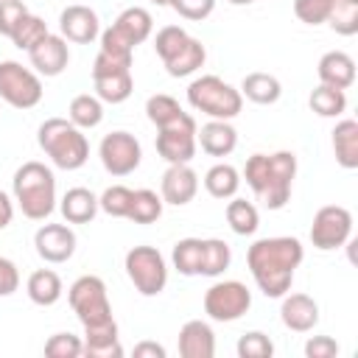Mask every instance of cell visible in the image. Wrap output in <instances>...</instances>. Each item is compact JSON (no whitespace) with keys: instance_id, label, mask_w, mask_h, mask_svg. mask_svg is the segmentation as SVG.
I'll use <instances>...</instances> for the list:
<instances>
[{"instance_id":"obj_50","label":"cell","mask_w":358,"mask_h":358,"mask_svg":"<svg viewBox=\"0 0 358 358\" xmlns=\"http://www.w3.org/2000/svg\"><path fill=\"white\" fill-rule=\"evenodd\" d=\"M154 6H171V0H151Z\"/></svg>"},{"instance_id":"obj_46","label":"cell","mask_w":358,"mask_h":358,"mask_svg":"<svg viewBox=\"0 0 358 358\" xmlns=\"http://www.w3.org/2000/svg\"><path fill=\"white\" fill-rule=\"evenodd\" d=\"M20 288V271L8 257H0V296H11Z\"/></svg>"},{"instance_id":"obj_4","label":"cell","mask_w":358,"mask_h":358,"mask_svg":"<svg viewBox=\"0 0 358 358\" xmlns=\"http://www.w3.org/2000/svg\"><path fill=\"white\" fill-rule=\"evenodd\" d=\"M36 143L45 157L62 171H78L90 159V143L67 117H48L36 129Z\"/></svg>"},{"instance_id":"obj_45","label":"cell","mask_w":358,"mask_h":358,"mask_svg":"<svg viewBox=\"0 0 358 358\" xmlns=\"http://www.w3.org/2000/svg\"><path fill=\"white\" fill-rule=\"evenodd\" d=\"M305 355L308 358H333V355H338V344L330 336H310L305 344Z\"/></svg>"},{"instance_id":"obj_13","label":"cell","mask_w":358,"mask_h":358,"mask_svg":"<svg viewBox=\"0 0 358 358\" xmlns=\"http://www.w3.org/2000/svg\"><path fill=\"white\" fill-rule=\"evenodd\" d=\"M196 131H199V126H196L193 115H187V112H185L182 117H176V120L159 126V129H157V154H159L168 165L190 162V159L196 157V148H199Z\"/></svg>"},{"instance_id":"obj_44","label":"cell","mask_w":358,"mask_h":358,"mask_svg":"<svg viewBox=\"0 0 358 358\" xmlns=\"http://www.w3.org/2000/svg\"><path fill=\"white\" fill-rule=\"evenodd\" d=\"M25 14H28V6L22 0H0V34L11 36V31Z\"/></svg>"},{"instance_id":"obj_12","label":"cell","mask_w":358,"mask_h":358,"mask_svg":"<svg viewBox=\"0 0 358 358\" xmlns=\"http://www.w3.org/2000/svg\"><path fill=\"white\" fill-rule=\"evenodd\" d=\"M252 308V291L241 280H218L204 291V313L213 322H238Z\"/></svg>"},{"instance_id":"obj_36","label":"cell","mask_w":358,"mask_h":358,"mask_svg":"<svg viewBox=\"0 0 358 358\" xmlns=\"http://www.w3.org/2000/svg\"><path fill=\"white\" fill-rule=\"evenodd\" d=\"M50 31H48V25H45V20L42 17H36V14H25L20 22H17V28L11 31V42H14V48H20V50H31L36 42H42L45 36H48Z\"/></svg>"},{"instance_id":"obj_49","label":"cell","mask_w":358,"mask_h":358,"mask_svg":"<svg viewBox=\"0 0 358 358\" xmlns=\"http://www.w3.org/2000/svg\"><path fill=\"white\" fill-rule=\"evenodd\" d=\"M227 3H232V6H249V3H255V0H227Z\"/></svg>"},{"instance_id":"obj_14","label":"cell","mask_w":358,"mask_h":358,"mask_svg":"<svg viewBox=\"0 0 358 358\" xmlns=\"http://www.w3.org/2000/svg\"><path fill=\"white\" fill-rule=\"evenodd\" d=\"M352 235V213L341 204H324L316 210L310 224V243L322 252L341 249Z\"/></svg>"},{"instance_id":"obj_33","label":"cell","mask_w":358,"mask_h":358,"mask_svg":"<svg viewBox=\"0 0 358 358\" xmlns=\"http://www.w3.org/2000/svg\"><path fill=\"white\" fill-rule=\"evenodd\" d=\"M162 207H165V201H162V196H159L157 190L140 187V190H134L131 210H129L126 218L134 221V224H154V221H159Z\"/></svg>"},{"instance_id":"obj_1","label":"cell","mask_w":358,"mask_h":358,"mask_svg":"<svg viewBox=\"0 0 358 358\" xmlns=\"http://www.w3.org/2000/svg\"><path fill=\"white\" fill-rule=\"evenodd\" d=\"M302 257H305V249L296 238L277 235V238L255 241L246 252V266H249L257 288L266 296L280 299L282 294L291 291L294 271L299 268Z\"/></svg>"},{"instance_id":"obj_35","label":"cell","mask_w":358,"mask_h":358,"mask_svg":"<svg viewBox=\"0 0 358 358\" xmlns=\"http://www.w3.org/2000/svg\"><path fill=\"white\" fill-rule=\"evenodd\" d=\"M232 249L221 238H204V255H201V277H218L229 268Z\"/></svg>"},{"instance_id":"obj_20","label":"cell","mask_w":358,"mask_h":358,"mask_svg":"<svg viewBox=\"0 0 358 358\" xmlns=\"http://www.w3.org/2000/svg\"><path fill=\"white\" fill-rule=\"evenodd\" d=\"M280 319L294 333H310L319 324V302L308 294H282Z\"/></svg>"},{"instance_id":"obj_7","label":"cell","mask_w":358,"mask_h":358,"mask_svg":"<svg viewBox=\"0 0 358 358\" xmlns=\"http://www.w3.org/2000/svg\"><path fill=\"white\" fill-rule=\"evenodd\" d=\"M154 31V17L143 6H129L117 20L101 31V50L112 56H134V48L143 45Z\"/></svg>"},{"instance_id":"obj_42","label":"cell","mask_w":358,"mask_h":358,"mask_svg":"<svg viewBox=\"0 0 358 358\" xmlns=\"http://www.w3.org/2000/svg\"><path fill=\"white\" fill-rule=\"evenodd\" d=\"M84 350V341L73 333H53L45 341V355L48 358H78Z\"/></svg>"},{"instance_id":"obj_24","label":"cell","mask_w":358,"mask_h":358,"mask_svg":"<svg viewBox=\"0 0 358 358\" xmlns=\"http://www.w3.org/2000/svg\"><path fill=\"white\" fill-rule=\"evenodd\" d=\"M81 341H84L81 355H87V358H120L123 355V347L117 338V322L84 330Z\"/></svg>"},{"instance_id":"obj_30","label":"cell","mask_w":358,"mask_h":358,"mask_svg":"<svg viewBox=\"0 0 358 358\" xmlns=\"http://www.w3.org/2000/svg\"><path fill=\"white\" fill-rule=\"evenodd\" d=\"M241 187V173L238 168H232L229 162H218L213 165L207 173H204V190L213 196V199H232Z\"/></svg>"},{"instance_id":"obj_11","label":"cell","mask_w":358,"mask_h":358,"mask_svg":"<svg viewBox=\"0 0 358 358\" xmlns=\"http://www.w3.org/2000/svg\"><path fill=\"white\" fill-rule=\"evenodd\" d=\"M42 78L36 70L14 59L0 62V98L14 109H34L42 101Z\"/></svg>"},{"instance_id":"obj_15","label":"cell","mask_w":358,"mask_h":358,"mask_svg":"<svg viewBox=\"0 0 358 358\" xmlns=\"http://www.w3.org/2000/svg\"><path fill=\"white\" fill-rule=\"evenodd\" d=\"M98 157H101V165L106 173L112 176H129L140 168V159H143V148H140V140L129 131H109L101 145H98Z\"/></svg>"},{"instance_id":"obj_2","label":"cell","mask_w":358,"mask_h":358,"mask_svg":"<svg viewBox=\"0 0 358 358\" xmlns=\"http://www.w3.org/2000/svg\"><path fill=\"white\" fill-rule=\"evenodd\" d=\"M296 176V154L274 151V154H252L243 165V179L266 210H282L291 199Z\"/></svg>"},{"instance_id":"obj_21","label":"cell","mask_w":358,"mask_h":358,"mask_svg":"<svg viewBox=\"0 0 358 358\" xmlns=\"http://www.w3.org/2000/svg\"><path fill=\"white\" fill-rule=\"evenodd\" d=\"M179 355L182 358H213L215 355V333L207 322L190 319L179 327Z\"/></svg>"},{"instance_id":"obj_3","label":"cell","mask_w":358,"mask_h":358,"mask_svg":"<svg viewBox=\"0 0 358 358\" xmlns=\"http://www.w3.org/2000/svg\"><path fill=\"white\" fill-rule=\"evenodd\" d=\"M11 193L20 213L31 221H45L56 210V176L45 162H22L14 171Z\"/></svg>"},{"instance_id":"obj_6","label":"cell","mask_w":358,"mask_h":358,"mask_svg":"<svg viewBox=\"0 0 358 358\" xmlns=\"http://www.w3.org/2000/svg\"><path fill=\"white\" fill-rule=\"evenodd\" d=\"M187 103L213 120H232L243 109V95L218 76H199L187 84Z\"/></svg>"},{"instance_id":"obj_5","label":"cell","mask_w":358,"mask_h":358,"mask_svg":"<svg viewBox=\"0 0 358 358\" xmlns=\"http://www.w3.org/2000/svg\"><path fill=\"white\" fill-rule=\"evenodd\" d=\"M154 50H157L159 62L165 64L168 76H173V78L193 76L207 62V48L196 36H190L182 25L159 28L154 36Z\"/></svg>"},{"instance_id":"obj_40","label":"cell","mask_w":358,"mask_h":358,"mask_svg":"<svg viewBox=\"0 0 358 358\" xmlns=\"http://www.w3.org/2000/svg\"><path fill=\"white\" fill-rule=\"evenodd\" d=\"M336 0H294V14L305 25H322L327 22Z\"/></svg>"},{"instance_id":"obj_8","label":"cell","mask_w":358,"mask_h":358,"mask_svg":"<svg viewBox=\"0 0 358 358\" xmlns=\"http://www.w3.org/2000/svg\"><path fill=\"white\" fill-rule=\"evenodd\" d=\"M67 302H70V308L78 316V322H81L84 330L115 322L112 305H109V294H106V282L101 277H95V274L78 277L67 288Z\"/></svg>"},{"instance_id":"obj_31","label":"cell","mask_w":358,"mask_h":358,"mask_svg":"<svg viewBox=\"0 0 358 358\" xmlns=\"http://www.w3.org/2000/svg\"><path fill=\"white\" fill-rule=\"evenodd\" d=\"M201 255H204V238H182L173 243L171 260L173 268L185 277H199L201 274Z\"/></svg>"},{"instance_id":"obj_9","label":"cell","mask_w":358,"mask_h":358,"mask_svg":"<svg viewBox=\"0 0 358 358\" xmlns=\"http://www.w3.org/2000/svg\"><path fill=\"white\" fill-rule=\"evenodd\" d=\"M92 87L103 103H123L134 92L131 56H112L98 50L92 62Z\"/></svg>"},{"instance_id":"obj_38","label":"cell","mask_w":358,"mask_h":358,"mask_svg":"<svg viewBox=\"0 0 358 358\" xmlns=\"http://www.w3.org/2000/svg\"><path fill=\"white\" fill-rule=\"evenodd\" d=\"M131 199H134V190L126 187V185H112L106 187L101 196H98V210H103L106 215L112 218H126L129 210H131Z\"/></svg>"},{"instance_id":"obj_48","label":"cell","mask_w":358,"mask_h":358,"mask_svg":"<svg viewBox=\"0 0 358 358\" xmlns=\"http://www.w3.org/2000/svg\"><path fill=\"white\" fill-rule=\"evenodd\" d=\"M14 218V201L8 199V193L0 190V229H6Z\"/></svg>"},{"instance_id":"obj_19","label":"cell","mask_w":358,"mask_h":358,"mask_svg":"<svg viewBox=\"0 0 358 358\" xmlns=\"http://www.w3.org/2000/svg\"><path fill=\"white\" fill-rule=\"evenodd\" d=\"M28 59H31V67L45 76V78H53V76H62L67 62H70V48H67V39L62 34H48L42 42H36L31 50H28Z\"/></svg>"},{"instance_id":"obj_25","label":"cell","mask_w":358,"mask_h":358,"mask_svg":"<svg viewBox=\"0 0 358 358\" xmlns=\"http://www.w3.org/2000/svg\"><path fill=\"white\" fill-rule=\"evenodd\" d=\"M25 294L34 305L39 308H50L62 299L64 294V285H62V277L53 271V268H36L31 271L28 282H25Z\"/></svg>"},{"instance_id":"obj_27","label":"cell","mask_w":358,"mask_h":358,"mask_svg":"<svg viewBox=\"0 0 358 358\" xmlns=\"http://www.w3.org/2000/svg\"><path fill=\"white\" fill-rule=\"evenodd\" d=\"M333 154H336V162L347 171H355L358 168V120L352 117H344L336 123L333 129Z\"/></svg>"},{"instance_id":"obj_16","label":"cell","mask_w":358,"mask_h":358,"mask_svg":"<svg viewBox=\"0 0 358 358\" xmlns=\"http://www.w3.org/2000/svg\"><path fill=\"white\" fill-rule=\"evenodd\" d=\"M34 246L45 263H67L76 255V232L67 224H42L34 235Z\"/></svg>"},{"instance_id":"obj_17","label":"cell","mask_w":358,"mask_h":358,"mask_svg":"<svg viewBox=\"0 0 358 358\" xmlns=\"http://www.w3.org/2000/svg\"><path fill=\"white\" fill-rule=\"evenodd\" d=\"M59 31L67 42L76 45H90L101 36V20L90 6L73 3L59 14Z\"/></svg>"},{"instance_id":"obj_37","label":"cell","mask_w":358,"mask_h":358,"mask_svg":"<svg viewBox=\"0 0 358 358\" xmlns=\"http://www.w3.org/2000/svg\"><path fill=\"white\" fill-rule=\"evenodd\" d=\"M145 115H148V120L159 129V126H165V123H171V120L182 117V115H185V109L179 106V101H176L173 95L157 92V95H151V98L145 101Z\"/></svg>"},{"instance_id":"obj_41","label":"cell","mask_w":358,"mask_h":358,"mask_svg":"<svg viewBox=\"0 0 358 358\" xmlns=\"http://www.w3.org/2000/svg\"><path fill=\"white\" fill-rule=\"evenodd\" d=\"M238 355L241 358H271L274 355V344L266 333L260 330H249L238 338Z\"/></svg>"},{"instance_id":"obj_47","label":"cell","mask_w":358,"mask_h":358,"mask_svg":"<svg viewBox=\"0 0 358 358\" xmlns=\"http://www.w3.org/2000/svg\"><path fill=\"white\" fill-rule=\"evenodd\" d=\"M134 358H165V347L157 341H140L134 344Z\"/></svg>"},{"instance_id":"obj_39","label":"cell","mask_w":358,"mask_h":358,"mask_svg":"<svg viewBox=\"0 0 358 358\" xmlns=\"http://www.w3.org/2000/svg\"><path fill=\"white\" fill-rule=\"evenodd\" d=\"M327 25L341 36L358 34V0H336L327 17Z\"/></svg>"},{"instance_id":"obj_18","label":"cell","mask_w":358,"mask_h":358,"mask_svg":"<svg viewBox=\"0 0 358 358\" xmlns=\"http://www.w3.org/2000/svg\"><path fill=\"white\" fill-rule=\"evenodd\" d=\"M196 193H199V173L190 168V162L168 165V171L162 173V182H159L162 201L173 204V207H185L196 199Z\"/></svg>"},{"instance_id":"obj_29","label":"cell","mask_w":358,"mask_h":358,"mask_svg":"<svg viewBox=\"0 0 358 358\" xmlns=\"http://www.w3.org/2000/svg\"><path fill=\"white\" fill-rule=\"evenodd\" d=\"M67 120L73 126H78L81 131L84 129H95L103 120V101L98 95H90V92L76 95L70 101V106H67Z\"/></svg>"},{"instance_id":"obj_32","label":"cell","mask_w":358,"mask_h":358,"mask_svg":"<svg viewBox=\"0 0 358 358\" xmlns=\"http://www.w3.org/2000/svg\"><path fill=\"white\" fill-rule=\"evenodd\" d=\"M224 215H227V224H229V229L235 235H255L257 227H260V213L246 199H235L232 196V201H227Z\"/></svg>"},{"instance_id":"obj_22","label":"cell","mask_w":358,"mask_h":358,"mask_svg":"<svg viewBox=\"0 0 358 358\" xmlns=\"http://www.w3.org/2000/svg\"><path fill=\"white\" fill-rule=\"evenodd\" d=\"M316 76L327 87L350 90L355 81V59L344 50H327L316 64Z\"/></svg>"},{"instance_id":"obj_23","label":"cell","mask_w":358,"mask_h":358,"mask_svg":"<svg viewBox=\"0 0 358 358\" xmlns=\"http://www.w3.org/2000/svg\"><path fill=\"white\" fill-rule=\"evenodd\" d=\"M196 143L201 145L204 154L210 157H229L238 145V131L229 120H207L199 131H196Z\"/></svg>"},{"instance_id":"obj_43","label":"cell","mask_w":358,"mask_h":358,"mask_svg":"<svg viewBox=\"0 0 358 358\" xmlns=\"http://www.w3.org/2000/svg\"><path fill=\"white\" fill-rule=\"evenodd\" d=\"M171 8L190 22H201L215 11V0H171Z\"/></svg>"},{"instance_id":"obj_28","label":"cell","mask_w":358,"mask_h":358,"mask_svg":"<svg viewBox=\"0 0 358 358\" xmlns=\"http://www.w3.org/2000/svg\"><path fill=\"white\" fill-rule=\"evenodd\" d=\"M241 95H243L246 101H252V103L271 106V103L280 101L282 87H280L277 76H271V73H249V76H243V81H241Z\"/></svg>"},{"instance_id":"obj_10","label":"cell","mask_w":358,"mask_h":358,"mask_svg":"<svg viewBox=\"0 0 358 358\" xmlns=\"http://www.w3.org/2000/svg\"><path fill=\"white\" fill-rule=\"evenodd\" d=\"M126 274L131 280V285L137 288V294L143 296H157L165 291L168 285V266L159 249L154 246H131L126 252Z\"/></svg>"},{"instance_id":"obj_34","label":"cell","mask_w":358,"mask_h":358,"mask_svg":"<svg viewBox=\"0 0 358 358\" xmlns=\"http://www.w3.org/2000/svg\"><path fill=\"white\" fill-rule=\"evenodd\" d=\"M308 103H310V109H313L319 117H341L344 109H347V95H344V90L319 84V87L310 92Z\"/></svg>"},{"instance_id":"obj_26","label":"cell","mask_w":358,"mask_h":358,"mask_svg":"<svg viewBox=\"0 0 358 358\" xmlns=\"http://www.w3.org/2000/svg\"><path fill=\"white\" fill-rule=\"evenodd\" d=\"M59 210L67 224H90L98 215V196L87 187H70L62 196Z\"/></svg>"}]
</instances>
